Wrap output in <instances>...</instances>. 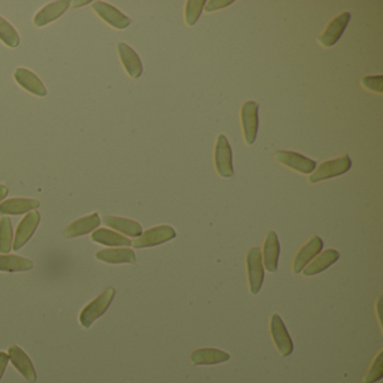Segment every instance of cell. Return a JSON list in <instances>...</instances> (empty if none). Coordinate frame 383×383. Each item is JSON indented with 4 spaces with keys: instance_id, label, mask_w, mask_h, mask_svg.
Returning <instances> with one entry per match:
<instances>
[{
    "instance_id": "obj_32",
    "label": "cell",
    "mask_w": 383,
    "mask_h": 383,
    "mask_svg": "<svg viewBox=\"0 0 383 383\" xmlns=\"http://www.w3.org/2000/svg\"><path fill=\"white\" fill-rule=\"evenodd\" d=\"M8 361H10L8 354H6L5 352H0V380H1L3 373H5Z\"/></svg>"
},
{
    "instance_id": "obj_6",
    "label": "cell",
    "mask_w": 383,
    "mask_h": 383,
    "mask_svg": "<svg viewBox=\"0 0 383 383\" xmlns=\"http://www.w3.org/2000/svg\"><path fill=\"white\" fill-rule=\"evenodd\" d=\"M215 167L219 176L231 178L234 174L231 147L225 135H218L215 146Z\"/></svg>"
},
{
    "instance_id": "obj_1",
    "label": "cell",
    "mask_w": 383,
    "mask_h": 383,
    "mask_svg": "<svg viewBox=\"0 0 383 383\" xmlns=\"http://www.w3.org/2000/svg\"><path fill=\"white\" fill-rule=\"evenodd\" d=\"M115 297V289L108 288L97 298L90 301L79 315V322L85 329H89L99 317L103 316Z\"/></svg>"
},
{
    "instance_id": "obj_2",
    "label": "cell",
    "mask_w": 383,
    "mask_h": 383,
    "mask_svg": "<svg viewBox=\"0 0 383 383\" xmlns=\"http://www.w3.org/2000/svg\"><path fill=\"white\" fill-rule=\"evenodd\" d=\"M351 167H352V161L347 154L341 158L331 160V161L324 162L320 167H316L313 174L309 176V183H320L322 180L342 176V174H346Z\"/></svg>"
},
{
    "instance_id": "obj_28",
    "label": "cell",
    "mask_w": 383,
    "mask_h": 383,
    "mask_svg": "<svg viewBox=\"0 0 383 383\" xmlns=\"http://www.w3.org/2000/svg\"><path fill=\"white\" fill-rule=\"evenodd\" d=\"M206 1L205 0H189L186 3V10H185V17L188 26H194L200 17L201 12L204 10Z\"/></svg>"
},
{
    "instance_id": "obj_10",
    "label": "cell",
    "mask_w": 383,
    "mask_h": 383,
    "mask_svg": "<svg viewBox=\"0 0 383 383\" xmlns=\"http://www.w3.org/2000/svg\"><path fill=\"white\" fill-rule=\"evenodd\" d=\"M270 329L274 344H276L280 354L282 356H289L293 351V343H292L289 333L287 331L284 322H282L281 317L278 313H274L271 318Z\"/></svg>"
},
{
    "instance_id": "obj_5",
    "label": "cell",
    "mask_w": 383,
    "mask_h": 383,
    "mask_svg": "<svg viewBox=\"0 0 383 383\" xmlns=\"http://www.w3.org/2000/svg\"><path fill=\"white\" fill-rule=\"evenodd\" d=\"M240 121L245 142L247 145H252L259 130V105L256 101L244 103L240 110Z\"/></svg>"
},
{
    "instance_id": "obj_4",
    "label": "cell",
    "mask_w": 383,
    "mask_h": 383,
    "mask_svg": "<svg viewBox=\"0 0 383 383\" xmlns=\"http://www.w3.org/2000/svg\"><path fill=\"white\" fill-rule=\"evenodd\" d=\"M247 277H249V290L253 295L259 293L265 281V268L262 261V252L259 247L249 249L247 256Z\"/></svg>"
},
{
    "instance_id": "obj_8",
    "label": "cell",
    "mask_w": 383,
    "mask_h": 383,
    "mask_svg": "<svg viewBox=\"0 0 383 383\" xmlns=\"http://www.w3.org/2000/svg\"><path fill=\"white\" fill-rule=\"evenodd\" d=\"M274 158L281 165H286L292 170L298 171L300 174H313V170L316 169V162L291 151H278L274 154Z\"/></svg>"
},
{
    "instance_id": "obj_21",
    "label": "cell",
    "mask_w": 383,
    "mask_h": 383,
    "mask_svg": "<svg viewBox=\"0 0 383 383\" xmlns=\"http://www.w3.org/2000/svg\"><path fill=\"white\" fill-rule=\"evenodd\" d=\"M96 258L99 261L106 262L110 265L121 263H134L136 260L135 253L131 249H105L96 253Z\"/></svg>"
},
{
    "instance_id": "obj_30",
    "label": "cell",
    "mask_w": 383,
    "mask_h": 383,
    "mask_svg": "<svg viewBox=\"0 0 383 383\" xmlns=\"http://www.w3.org/2000/svg\"><path fill=\"white\" fill-rule=\"evenodd\" d=\"M362 85L372 92L381 94L383 92V76H364L362 79Z\"/></svg>"
},
{
    "instance_id": "obj_18",
    "label": "cell",
    "mask_w": 383,
    "mask_h": 383,
    "mask_svg": "<svg viewBox=\"0 0 383 383\" xmlns=\"http://www.w3.org/2000/svg\"><path fill=\"white\" fill-rule=\"evenodd\" d=\"M99 225H101V218L97 213H94L71 222L70 225L65 228L63 234L68 238H78L92 233Z\"/></svg>"
},
{
    "instance_id": "obj_7",
    "label": "cell",
    "mask_w": 383,
    "mask_h": 383,
    "mask_svg": "<svg viewBox=\"0 0 383 383\" xmlns=\"http://www.w3.org/2000/svg\"><path fill=\"white\" fill-rule=\"evenodd\" d=\"M350 19L351 14L349 12H342L340 15L334 17L327 24L322 35L318 37V42L325 48H331V46L335 45L338 40L341 39L344 31L346 30Z\"/></svg>"
},
{
    "instance_id": "obj_26",
    "label": "cell",
    "mask_w": 383,
    "mask_h": 383,
    "mask_svg": "<svg viewBox=\"0 0 383 383\" xmlns=\"http://www.w3.org/2000/svg\"><path fill=\"white\" fill-rule=\"evenodd\" d=\"M12 226L8 217L0 219V253H8L12 245Z\"/></svg>"
},
{
    "instance_id": "obj_17",
    "label": "cell",
    "mask_w": 383,
    "mask_h": 383,
    "mask_svg": "<svg viewBox=\"0 0 383 383\" xmlns=\"http://www.w3.org/2000/svg\"><path fill=\"white\" fill-rule=\"evenodd\" d=\"M280 256L279 238L276 231H270L265 238V245H263V254L262 261L263 267L269 272H274L278 269V261Z\"/></svg>"
},
{
    "instance_id": "obj_19",
    "label": "cell",
    "mask_w": 383,
    "mask_h": 383,
    "mask_svg": "<svg viewBox=\"0 0 383 383\" xmlns=\"http://www.w3.org/2000/svg\"><path fill=\"white\" fill-rule=\"evenodd\" d=\"M40 207V201L28 198H12L0 204V215H21Z\"/></svg>"
},
{
    "instance_id": "obj_16",
    "label": "cell",
    "mask_w": 383,
    "mask_h": 383,
    "mask_svg": "<svg viewBox=\"0 0 383 383\" xmlns=\"http://www.w3.org/2000/svg\"><path fill=\"white\" fill-rule=\"evenodd\" d=\"M117 50H118L121 61L128 76L134 79L140 78L141 74L143 73V64L134 50L132 49L131 46H128L126 43H119Z\"/></svg>"
},
{
    "instance_id": "obj_24",
    "label": "cell",
    "mask_w": 383,
    "mask_h": 383,
    "mask_svg": "<svg viewBox=\"0 0 383 383\" xmlns=\"http://www.w3.org/2000/svg\"><path fill=\"white\" fill-rule=\"evenodd\" d=\"M92 240L96 243L103 244L107 247H130L132 245L131 240L125 238L123 235L110 231L107 228H99L92 234Z\"/></svg>"
},
{
    "instance_id": "obj_33",
    "label": "cell",
    "mask_w": 383,
    "mask_h": 383,
    "mask_svg": "<svg viewBox=\"0 0 383 383\" xmlns=\"http://www.w3.org/2000/svg\"><path fill=\"white\" fill-rule=\"evenodd\" d=\"M7 195H8V189L3 185H0V203L7 197Z\"/></svg>"
},
{
    "instance_id": "obj_20",
    "label": "cell",
    "mask_w": 383,
    "mask_h": 383,
    "mask_svg": "<svg viewBox=\"0 0 383 383\" xmlns=\"http://www.w3.org/2000/svg\"><path fill=\"white\" fill-rule=\"evenodd\" d=\"M190 359L196 365H213L227 362L231 356L225 351L217 349H199L192 353Z\"/></svg>"
},
{
    "instance_id": "obj_9",
    "label": "cell",
    "mask_w": 383,
    "mask_h": 383,
    "mask_svg": "<svg viewBox=\"0 0 383 383\" xmlns=\"http://www.w3.org/2000/svg\"><path fill=\"white\" fill-rule=\"evenodd\" d=\"M40 222L41 215L37 210L28 213L24 218L21 219V222H19L17 229H16L12 249L19 251V249L24 247L25 244L31 240Z\"/></svg>"
},
{
    "instance_id": "obj_14",
    "label": "cell",
    "mask_w": 383,
    "mask_h": 383,
    "mask_svg": "<svg viewBox=\"0 0 383 383\" xmlns=\"http://www.w3.org/2000/svg\"><path fill=\"white\" fill-rule=\"evenodd\" d=\"M14 78L16 83L21 85V88L25 89L26 92L39 96V97H44L48 94L45 87L43 85L40 78L25 68H19L14 72Z\"/></svg>"
},
{
    "instance_id": "obj_25",
    "label": "cell",
    "mask_w": 383,
    "mask_h": 383,
    "mask_svg": "<svg viewBox=\"0 0 383 383\" xmlns=\"http://www.w3.org/2000/svg\"><path fill=\"white\" fill-rule=\"evenodd\" d=\"M33 269V262L21 256L0 254V271L1 272H19Z\"/></svg>"
},
{
    "instance_id": "obj_11",
    "label": "cell",
    "mask_w": 383,
    "mask_h": 383,
    "mask_svg": "<svg viewBox=\"0 0 383 383\" xmlns=\"http://www.w3.org/2000/svg\"><path fill=\"white\" fill-rule=\"evenodd\" d=\"M92 10L97 12V15L112 28L117 30H124L131 24V19L125 16L117 8L104 3V1H94L92 3Z\"/></svg>"
},
{
    "instance_id": "obj_23",
    "label": "cell",
    "mask_w": 383,
    "mask_h": 383,
    "mask_svg": "<svg viewBox=\"0 0 383 383\" xmlns=\"http://www.w3.org/2000/svg\"><path fill=\"white\" fill-rule=\"evenodd\" d=\"M104 222L108 227H112L115 231H121L123 234L138 238L142 233V226L132 219L123 218V217L107 216L104 218Z\"/></svg>"
},
{
    "instance_id": "obj_34",
    "label": "cell",
    "mask_w": 383,
    "mask_h": 383,
    "mask_svg": "<svg viewBox=\"0 0 383 383\" xmlns=\"http://www.w3.org/2000/svg\"><path fill=\"white\" fill-rule=\"evenodd\" d=\"M92 1H73V5L76 7V5H87V3H90Z\"/></svg>"
},
{
    "instance_id": "obj_15",
    "label": "cell",
    "mask_w": 383,
    "mask_h": 383,
    "mask_svg": "<svg viewBox=\"0 0 383 383\" xmlns=\"http://www.w3.org/2000/svg\"><path fill=\"white\" fill-rule=\"evenodd\" d=\"M70 7V1L68 0H58L43 7L42 10L37 12L34 17V25L37 28H42L45 25L52 23L55 19L61 17L64 12Z\"/></svg>"
},
{
    "instance_id": "obj_31",
    "label": "cell",
    "mask_w": 383,
    "mask_h": 383,
    "mask_svg": "<svg viewBox=\"0 0 383 383\" xmlns=\"http://www.w3.org/2000/svg\"><path fill=\"white\" fill-rule=\"evenodd\" d=\"M231 3H233V0H210L205 5V10L207 12H215V10L225 8Z\"/></svg>"
},
{
    "instance_id": "obj_29",
    "label": "cell",
    "mask_w": 383,
    "mask_h": 383,
    "mask_svg": "<svg viewBox=\"0 0 383 383\" xmlns=\"http://www.w3.org/2000/svg\"><path fill=\"white\" fill-rule=\"evenodd\" d=\"M383 377V351L377 354V358L372 363L371 368L368 374L365 375L364 383H374L380 380Z\"/></svg>"
},
{
    "instance_id": "obj_27",
    "label": "cell",
    "mask_w": 383,
    "mask_h": 383,
    "mask_svg": "<svg viewBox=\"0 0 383 383\" xmlns=\"http://www.w3.org/2000/svg\"><path fill=\"white\" fill-rule=\"evenodd\" d=\"M0 40L10 48L19 46L21 39L15 28L8 21L0 17Z\"/></svg>"
},
{
    "instance_id": "obj_3",
    "label": "cell",
    "mask_w": 383,
    "mask_h": 383,
    "mask_svg": "<svg viewBox=\"0 0 383 383\" xmlns=\"http://www.w3.org/2000/svg\"><path fill=\"white\" fill-rule=\"evenodd\" d=\"M176 236V231L171 226H156V227L149 228L142 233L138 238L132 242V245L135 249L156 247V245L174 240Z\"/></svg>"
},
{
    "instance_id": "obj_13",
    "label": "cell",
    "mask_w": 383,
    "mask_h": 383,
    "mask_svg": "<svg viewBox=\"0 0 383 383\" xmlns=\"http://www.w3.org/2000/svg\"><path fill=\"white\" fill-rule=\"evenodd\" d=\"M322 247H324V243L320 236H313V238L308 240L307 243L299 249V252L296 256L295 261H293V272L300 273L301 271L311 263V260L315 259L322 252Z\"/></svg>"
},
{
    "instance_id": "obj_22",
    "label": "cell",
    "mask_w": 383,
    "mask_h": 383,
    "mask_svg": "<svg viewBox=\"0 0 383 383\" xmlns=\"http://www.w3.org/2000/svg\"><path fill=\"white\" fill-rule=\"evenodd\" d=\"M340 259V253L335 249H326L324 252L320 253L317 256L316 259L313 260L308 267L302 270L304 276H315V274L320 273L322 271L329 268L331 265H334L335 262Z\"/></svg>"
},
{
    "instance_id": "obj_12",
    "label": "cell",
    "mask_w": 383,
    "mask_h": 383,
    "mask_svg": "<svg viewBox=\"0 0 383 383\" xmlns=\"http://www.w3.org/2000/svg\"><path fill=\"white\" fill-rule=\"evenodd\" d=\"M8 358L10 362L15 366L16 370L28 381V382H35L37 381V372L34 369L31 359L28 354L21 350L17 345H12L8 349Z\"/></svg>"
}]
</instances>
